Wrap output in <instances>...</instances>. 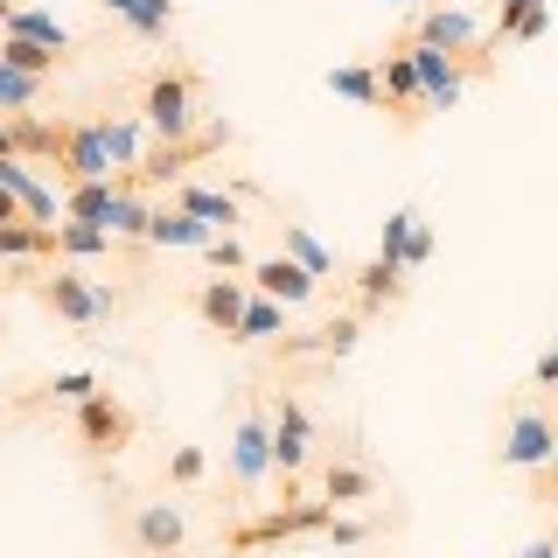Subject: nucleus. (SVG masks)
<instances>
[{
  "instance_id": "31",
  "label": "nucleus",
  "mask_w": 558,
  "mask_h": 558,
  "mask_svg": "<svg viewBox=\"0 0 558 558\" xmlns=\"http://www.w3.org/2000/svg\"><path fill=\"white\" fill-rule=\"evenodd\" d=\"M154 231V203L140 196V189L119 182V203H112V238H147Z\"/></svg>"
},
{
  "instance_id": "2",
  "label": "nucleus",
  "mask_w": 558,
  "mask_h": 558,
  "mask_svg": "<svg viewBox=\"0 0 558 558\" xmlns=\"http://www.w3.org/2000/svg\"><path fill=\"white\" fill-rule=\"evenodd\" d=\"M328 523H336V502L328 496H293V502H279V510L266 517H252V523H238L231 531V551H272V545H293V537H328Z\"/></svg>"
},
{
  "instance_id": "37",
  "label": "nucleus",
  "mask_w": 558,
  "mask_h": 558,
  "mask_svg": "<svg viewBox=\"0 0 558 558\" xmlns=\"http://www.w3.org/2000/svg\"><path fill=\"white\" fill-rule=\"evenodd\" d=\"M203 475H209L203 447H174V453H168V482H174V488H196Z\"/></svg>"
},
{
  "instance_id": "25",
  "label": "nucleus",
  "mask_w": 558,
  "mask_h": 558,
  "mask_svg": "<svg viewBox=\"0 0 558 558\" xmlns=\"http://www.w3.org/2000/svg\"><path fill=\"white\" fill-rule=\"evenodd\" d=\"M112 231H105V223H57V258H63V266H84V258H105V252H112Z\"/></svg>"
},
{
  "instance_id": "45",
  "label": "nucleus",
  "mask_w": 558,
  "mask_h": 558,
  "mask_svg": "<svg viewBox=\"0 0 558 558\" xmlns=\"http://www.w3.org/2000/svg\"><path fill=\"white\" fill-rule=\"evenodd\" d=\"M391 8H405V0H391Z\"/></svg>"
},
{
  "instance_id": "47",
  "label": "nucleus",
  "mask_w": 558,
  "mask_h": 558,
  "mask_svg": "<svg viewBox=\"0 0 558 558\" xmlns=\"http://www.w3.org/2000/svg\"><path fill=\"white\" fill-rule=\"evenodd\" d=\"M174 558H182V551H174Z\"/></svg>"
},
{
  "instance_id": "5",
  "label": "nucleus",
  "mask_w": 558,
  "mask_h": 558,
  "mask_svg": "<svg viewBox=\"0 0 558 558\" xmlns=\"http://www.w3.org/2000/svg\"><path fill=\"white\" fill-rule=\"evenodd\" d=\"M551 461H558V418L545 405H517L510 433H502V468L537 475V468H551Z\"/></svg>"
},
{
  "instance_id": "6",
  "label": "nucleus",
  "mask_w": 558,
  "mask_h": 558,
  "mask_svg": "<svg viewBox=\"0 0 558 558\" xmlns=\"http://www.w3.org/2000/svg\"><path fill=\"white\" fill-rule=\"evenodd\" d=\"M307 461H314V418L293 391H272V475L301 482Z\"/></svg>"
},
{
  "instance_id": "44",
  "label": "nucleus",
  "mask_w": 558,
  "mask_h": 558,
  "mask_svg": "<svg viewBox=\"0 0 558 558\" xmlns=\"http://www.w3.org/2000/svg\"><path fill=\"white\" fill-rule=\"evenodd\" d=\"M8 14H14V0H0V28H8Z\"/></svg>"
},
{
  "instance_id": "20",
  "label": "nucleus",
  "mask_w": 558,
  "mask_h": 558,
  "mask_svg": "<svg viewBox=\"0 0 558 558\" xmlns=\"http://www.w3.org/2000/svg\"><path fill=\"white\" fill-rule=\"evenodd\" d=\"M0 258H14V266H28V258H57V223H35V217L0 223Z\"/></svg>"
},
{
  "instance_id": "14",
  "label": "nucleus",
  "mask_w": 558,
  "mask_h": 558,
  "mask_svg": "<svg viewBox=\"0 0 558 558\" xmlns=\"http://www.w3.org/2000/svg\"><path fill=\"white\" fill-rule=\"evenodd\" d=\"M356 342H363V314H336L307 336H279V356H349Z\"/></svg>"
},
{
  "instance_id": "3",
  "label": "nucleus",
  "mask_w": 558,
  "mask_h": 558,
  "mask_svg": "<svg viewBox=\"0 0 558 558\" xmlns=\"http://www.w3.org/2000/svg\"><path fill=\"white\" fill-rule=\"evenodd\" d=\"M133 433H140V418L119 391H92L84 405H70V440L92 453V461H119L133 447Z\"/></svg>"
},
{
  "instance_id": "21",
  "label": "nucleus",
  "mask_w": 558,
  "mask_h": 558,
  "mask_svg": "<svg viewBox=\"0 0 558 558\" xmlns=\"http://www.w3.org/2000/svg\"><path fill=\"white\" fill-rule=\"evenodd\" d=\"M112 203H119V174L112 182H70L63 189V217L70 223H105V231H112Z\"/></svg>"
},
{
  "instance_id": "30",
  "label": "nucleus",
  "mask_w": 558,
  "mask_h": 558,
  "mask_svg": "<svg viewBox=\"0 0 558 558\" xmlns=\"http://www.w3.org/2000/svg\"><path fill=\"white\" fill-rule=\"evenodd\" d=\"M119 22H126V35H140V43H161L174 28V0H133Z\"/></svg>"
},
{
  "instance_id": "27",
  "label": "nucleus",
  "mask_w": 558,
  "mask_h": 558,
  "mask_svg": "<svg viewBox=\"0 0 558 558\" xmlns=\"http://www.w3.org/2000/svg\"><path fill=\"white\" fill-rule=\"evenodd\" d=\"M287 336V301H266V293H252V307H244L238 336L231 342H279Z\"/></svg>"
},
{
  "instance_id": "12",
  "label": "nucleus",
  "mask_w": 558,
  "mask_h": 558,
  "mask_svg": "<svg viewBox=\"0 0 558 558\" xmlns=\"http://www.w3.org/2000/svg\"><path fill=\"white\" fill-rule=\"evenodd\" d=\"M189 307H196V322H203V328H217V336L231 342V336H238V322H244V307H252V279L217 272V279H203V287H196V301H189Z\"/></svg>"
},
{
  "instance_id": "4",
  "label": "nucleus",
  "mask_w": 558,
  "mask_h": 558,
  "mask_svg": "<svg viewBox=\"0 0 558 558\" xmlns=\"http://www.w3.org/2000/svg\"><path fill=\"white\" fill-rule=\"evenodd\" d=\"M35 301H43L57 322H70V328H98V322H112L119 307V293L112 287H98V279H84L77 266H57L49 279H35Z\"/></svg>"
},
{
  "instance_id": "19",
  "label": "nucleus",
  "mask_w": 558,
  "mask_h": 558,
  "mask_svg": "<svg viewBox=\"0 0 558 558\" xmlns=\"http://www.w3.org/2000/svg\"><path fill=\"white\" fill-rule=\"evenodd\" d=\"M98 133H105V154H112V168L119 174H133L140 161H147V147H154V133H147V119H98Z\"/></svg>"
},
{
  "instance_id": "17",
  "label": "nucleus",
  "mask_w": 558,
  "mask_h": 558,
  "mask_svg": "<svg viewBox=\"0 0 558 558\" xmlns=\"http://www.w3.org/2000/svg\"><path fill=\"white\" fill-rule=\"evenodd\" d=\"M133 545L147 558H174L182 551V510H174V502H147V510L133 517Z\"/></svg>"
},
{
  "instance_id": "36",
  "label": "nucleus",
  "mask_w": 558,
  "mask_h": 558,
  "mask_svg": "<svg viewBox=\"0 0 558 558\" xmlns=\"http://www.w3.org/2000/svg\"><path fill=\"white\" fill-rule=\"evenodd\" d=\"M209 272H252V258H244V244L231 238V231H217V238H209Z\"/></svg>"
},
{
  "instance_id": "1",
  "label": "nucleus",
  "mask_w": 558,
  "mask_h": 558,
  "mask_svg": "<svg viewBox=\"0 0 558 558\" xmlns=\"http://www.w3.org/2000/svg\"><path fill=\"white\" fill-rule=\"evenodd\" d=\"M140 119H147L154 140H196L203 133V98H196V70L182 63H161L140 77Z\"/></svg>"
},
{
  "instance_id": "8",
  "label": "nucleus",
  "mask_w": 558,
  "mask_h": 558,
  "mask_svg": "<svg viewBox=\"0 0 558 558\" xmlns=\"http://www.w3.org/2000/svg\"><path fill=\"white\" fill-rule=\"evenodd\" d=\"M405 49H412V63H418V84H426V112H453L461 92H468V77L488 70L475 57H447V49H433V43H405Z\"/></svg>"
},
{
  "instance_id": "23",
  "label": "nucleus",
  "mask_w": 558,
  "mask_h": 558,
  "mask_svg": "<svg viewBox=\"0 0 558 558\" xmlns=\"http://www.w3.org/2000/svg\"><path fill=\"white\" fill-rule=\"evenodd\" d=\"M0 35H22V43H43V49H57V57H77V43H70V28L57 22V14H43V8H14L8 14V28Z\"/></svg>"
},
{
  "instance_id": "7",
  "label": "nucleus",
  "mask_w": 558,
  "mask_h": 558,
  "mask_svg": "<svg viewBox=\"0 0 558 558\" xmlns=\"http://www.w3.org/2000/svg\"><path fill=\"white\" fill-rule=\"evenodd\" d=\"M266 475H272V412L244 405L238 433H231V482H238V496H252V488H266Z\"/></svg>"
},
{
  "instance_id": "39",
  "label": "nucleus",
  "mask_w": 558,
  "mask_h": 558,
  "mask_svg": "<svg viewBox=\"0 0 558 558\" xmlns=\"http://www.w3.org/2000/svg\"><path fill=\"white\" fill-rule=\"evenodd\" d=\"M426 258H433V223H418V231H412V252H405V272H426Z\"/></svg>"
},
{
  "instance_id": "9",
  "label": "nucleus",
  "mask_w": 558,
  "mask_h": 558,
  "mask_svg": "<svg viewBox=\"0 0 558 558\" xmlns=\"http://www.w3.org/2000/svg\"><path fill=\"white\" fill-rule=\"evenodd\" d=\"M412 43H433V49H447V57L488 63V43H482V28H475V14H468V8H426L412 22Z\"/></svg>"
},
{
  "instance_id": "26",
  "label": "nucleus",
  "mask_w": 558,
  "mask_h": 558,
  "mask_svg": "<svg viewBox=\"0 0 558 558\" xmlns=\"http://www.w3.org/2000/svg\"><path fill=\"white\" fill-rule=\"evenodd\" d=\"M328 92L349 98V105H371V112H384V84H377L371 63H336V70H328Z\"/></svg>"
},
{
  "instance_id": "32",
  "label": "nucleus",
  "mask_w": 558,
  "mask_h": 558,
  "mask_svg": "<svg viewBox=\"0 0 558 558\" xmlns=\"http://www.w3.org/2000/svg\"><path fill=\"white\" fill-rule=\"evenodd\" d=\"M418 209H391L384 217V231H377V258H391V266H405V252H412V231H418Z\"/></svg>"
},
{
  "instance_id": "35",
  "label": "nucleus",
  "mask_w": 558,
  "mask_h": 558,
  "mask_svg": "<svg viewBox=\"0 0 558 558\" xmlns=\"http://www.w3.org/2000/svg\"><path fill=\"white\" fill-rule=\"evenodd\" d=\"M43 391L57 398V405H84V398H92V391H105V384H98L92 371H63V377H49Z\"/></svg>"
},
{
  "instance_id": "42",
  "label": "nucleus",
  "mask_w": 558,
  "mask_h": 558,
  "mask_svg": "<svg viewBox=\"0 0 558 558\" xmlns=\"http://www.w3.org/2000/svg\"><path fill=\"white\" fill-rule=\"evenodd\" d=\"M14 217H28V209H22V196H14V189H0V223H14Z\"/></svg>"
},
{
  "instance_id": "15",
  "label": "nucleus",
  "mask_w": 558,
  "mask_h": 558,
  "mask_svg": "<svg viewBox=\"0 0 558 558\" xmlns=\"http://www.w3.org/2000/svg\"><path fill=\"white\" fill-rule=\"evenodd\" d=\"M174 209H189V217H203L209 231H238L244 223V203L231 196V189H209V182H174Z\"/></svg>"
},
{
  "instance_id": "33",
  "label": "nucleus",
  "mask_w": 558,
  "mask_h": 558,
  "mask_svg": "<svg viewBox=\"0 0 558 558\" xmlns=\"http://www.w3.org/2000/svg\"><path fill=\"white\" fill-rule=\"evenodd\" d=\"M545 28H551V0H531V8H517V14L496 22V43H537Z\"/></svg>"
},
{
  "instance_id": "13",
  "label": "nucleus",
  "mask_w": 558,
  "mask_h": 558,
  "mask_svg": "<svg viewBox=\"0 0 558 558\" xmlns=\"http://www.w3.org/2000/svg\"><path fill=\"white\" fill-rule=\"evenodd\" d=\"M252 293H266V301H287V307H307L314 293H322V279H314L301 258H287V252H272V258H252Z\"/></svg>"
},
{
  "instance_id": "22",
  "label": "nucleus",
  "mask_w": 558,
  "mask_h": 558,
  "mask_svg": "<svg viewBox=\"0 0 558 558\" xmlns=\"http://www.w3.org/2000/svg\"><path fill=\"white\" fill-rule=\"evenodd\" d=\"M8 126H14V154H22V161H49V168H57L63 119L49 126V119H35V112H8Z\"/></svg>"
},
{
  "instance_id": "29",
  "label": "nucleus",
  "mask_w": 558,
  "mask_h": 558,
  "mask_svg": "<svg viewBox=\"0 0 558 558\" xmlns=\"http://www.w3.org/2000/svg\"><path fill=\"white\" fill-rule=\"evenodd\" d=\"M0 63L28 70V77H57L70 57H57V49H43V43H22V35H0Z\"/></svg>"
},
{
  "instance_id": "46",
  "label": "nucleus",
  "mask_w": 558,
  "mask_h": 558,
  "mask_svg": "<svg viewBox=\"0 0 558 558\" xmlns=\"http://www.w3.org/2000/svg\"><path fill=\"white\" fill-rule=\"evenodd\" d=\"M551 537H558V523H551Z\"/></svg>"
},
{
  "instance_id": "38",
  "label": "nucleus",
  "mask_w": 558,
  "mask_h": 558,
  "mask_svg": "<svg viewBox=\"0 0 558 558\" xmlns=\"http://www.w3.org/2000/svg\"><path fill=\"white\" fill-rule=\"evenodd\" d=\"M328 545H342V551L371 545V523H356V517H336V523H328Z\"/></svg>"
},
{
  "instance_id": "28",
  "label": "nucleus",
  "mask_w": 558,
  "mask_h": 558,
  "mask_svg": "<svg viewBox=\"0 0 558 558\" xmlns=\"http://www.w3.org/2000/svg\"><path fill=\"white\" fill-rule=\"evenodd\" d=\"M279 252L301 258L314 279H336V252H328V244H314V238H307V223H279Z\"/></svg>"
},
{
  "instance_id": "11",
  "label": "nucleus",
  "mask_w": 558,
  "mask_h": 558,
  "mask_svg": "<svg viewBox=\"0 0 558 558\" xmlns=\"http://www.w3.org/2000/svg\"><path fill=\"white\" fill-rule=\"evenodd\" d=\"M377 84H384V112H398L405 126L426 119V84H418V63H412L405 43H398L391 57H377Z\"/></svg>"
},
{
  "instance_id": "48",
  "label": "nucleus",
  "mask_w": 558,
  "mask_h": 558,
  "mask_svg": "<svg viewBox=\"0 0 558 558\" xmlns=\"http://www.w3.org/2000/svg\"><path fill=\"white\" fill-rule=\"evenodd\" d=\"M551 398H558V391H551Z\"/></svg>"
},
{
  "instance_id": "24",
  "label": "nucleus",
  "mask_w": 558,
  "mask_h": 558,
  "mask_svg": "<svg viewBox=\"0 0 558 558\" xmlns=\"http://www.w3.org/2000/svg\"><path fill=\"white\" fill-rule=\"evenodd\" d=\"M322 496L336 502V510H349V502H371L377 496V475L363 461H328L322 468Z\"/></svg>"
},
{
  "instance_id": "16",
  "label": "nucleus",
  "mask_w": 558,
  "mask_h": 558,
  "mask_svg": "<svg viewBox=\"0 0 558 558\" xmlns=\"http://www.w3.org/2000/svg\"><path fill=\"white\" fill-rule=\"evenodd\" d=\"M405 287H412V272H405V266H391V258H371V266L356 272V314H384V307H398V301H405Z\"/></svg>"
},
{
  "instance_id": "40",
  "label": "nucleus",
  "mask_w": 558,
  "mask_h": 558,
  "mask_svg": "<svg viewBox=\"0 0 558 558\" xmlns=\"http://www.w3.org/2000/svg\"><path fill=\"white\" fill-rule=\"evenodd\" d=\"M531 384H537V391H558V342H551L545 356L531 363Z\"/></svg>"
},
{
  "instance_id": "41",
  "label": "nucleus",
  "mask_w": 558,
  "mask_h": 558,
  "mask_svg": "<svg viewBox=\"0 0 558 558\" xmlns=\"http://www.w3.org/2000/svg\"><path fill=\"white\" fill-rule=\"evenodd\" d=\"M517 558H558V537H531V545H523Z\"/></svg>"
},
{
  "instance_id": "18",
  "label": "nucleus",
  "mask_w": 558,
  "mask_h": 558,
  "mask_svg": "<svg viewBox=\"0 0 558 558\" xmlns=\"http://www.w3.org/2000/svg\"><path fill=\"white\" fill-rule=\"evenodd\" d=\"M209 223L203 217H189V209H174V203H161L154 209V231H147V244H161V252H209Z\"/></svg>"
},
{
  "instance_id": "43",
  "label": "nucleus",
  "mask_w": 558,
  "mask_h": 558,
  "mask_svg": "<svg viewBox=\"0 0 558 558\" xmlns=\"http://www.w3.org/2000/svg\"><path fill=\"white\" fill-rule=\"evenodd\" d=\"M105 8H112V14H126V8H133V0H105Z\"/></svg>"
},
{
  "instance_id": "34",
  "label": "nucleus",
  "mask_w": 558,
  "mask_h": 558,
  "mask_svg": "<svg viewBox=\"0 0 558 558\" xmlns=\"http://www.w3.org/2000/svg\"><path fill=\"white\" fill-rule=\"evenodd\" d=\"M43 84H49V77H28V70L0 63V112H28V105L43 98Z\"/></svg>"
},
{
  "instance_id": "10",
  "label": "nucleus",
  "mask_w": 558,
  "mask_h": 558,
  "mask_svg": "<svg viewBox=\"0 0 558 558\" xmlns=\"http://www.w3.org/2000/svg\"><path fill=\"white\" fill-rule=\"evenodd\" d=\"M57 168H63V189L70 182H112V154H105V133L98 119H77V126H63V147H57Z\"/></svg>"
}]
</instances>
